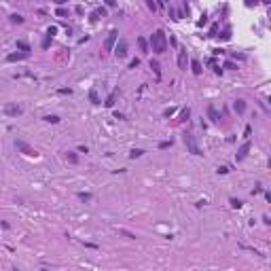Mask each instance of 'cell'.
<instances>
[{
  "mask_svg": "<svg viewBox=\"0 0 271 271\" xmlns=\"http://www.w3.org/2000/svg\"><path fill=\"white\" fill-rule=\"evenodd\" d=\"M150 47H153V51L159 53V55L167 51V36H165L163 30H157V32L150 36Z\"/></svg>",
  "mask_w": 271,
  "mask_h": 271,
  "instance_id": "cell-1",
  "label": "cell"
},
{
  "mask_svg": "<svg viewBox=\"0 0 271 271\" xmlns=\"http://www.w3.org/2000/svg\"><path fill=\"white\" fill-rule=\"evenodd\" d=\"M184 144H187V148H189V153H193V155H203L201 153V148L197 146V142H195V136L191 134V131H184Z\"/></svg>",
  "mask_w": 271,
  "mask_h": 271,
  "instance_id": "cell-2",
  "label": "cell"
},
{
  "mask_svg": "<svg viewBox=\"0 0 271 271\" xmlns=\"http://www.w3.org/2000/svg\"><path fill=\"white\" fill-rule=\"evenodd\" d=\"M15 146H17V150H21L24 155H28V157H36V150H34L28 142H24V140H15Z\"/></svg>",
  "mask_w": 271,
  "mask_h": 271,
  "instance_id": "cell-3",
  "label": "cell"
},
{
  "mask_svg": "<svg viewBox=\"0 0 271 271\" xmlns=\"http://www.w3.org/2000/svg\"><path fill=\"white\" fill-rule=\"evenodd\" d=\"M117 38H119V32H117V30H110V34H108V38H106V43H104V49H106V51H112V49H115Z\"/></svg>",
  "mask_w": 271,
  "mask_h": 271,
  "instance_id": "cell-4",
  "label": "cell"
},
{
  "mask_svg": "<svg viewBox=\"0 0 271 271\" xmlns=\"http://www.w3.org/2000/svg\"><path fill=\"white\" fill-rule=\"evenodd\" d=\"M21 112H24V108L17 106V104H7V106H5V115H7V117H19Z\"/></svg>",
  "mask_w": 271,
  "mask_h": 271,
  "instance_id": "cell-5",
  "label": "cell"
},
{
  "mask_svg": "<svg viewBox=\"0 0 271 271\" xmlns=\"http://www.w3.org/2000/svg\"><path fill=\"white\" fill-rule=\"evenodd\" d=\"M115 55H117V57H119V59H121V57H125V55H127V40H123V38H121V40H119V45H117V47H115Z\"/></svg>",
  "mask_w": 271,
  "mask_h": 271,
  "instance_id": "cell-6",
  "label": "cell"
},
{
  "mask_svg": "<svg viewBox=\"0 0 271 271\" xmlns=\"http://www.w3.org/2000/svg\"><path fill=\"white\" fill-rule=\"evenodd\" d=\"M250 146H252V144H250V140H248V142H244V144H241V148H239V150H237V155H235V161H244V159L248 157Z\"/></svg>",
  "mask_w": 271,
  "mask_h": 271,
  "instance_id": "cell-7",
  "label": "cell"
},
{
  "mask_svg": "<svg viewBox=\"0 0 271 271\" xmlns=\"http://www.w3.org/2000/svg\"><path fill=\"white\" fill-rule=\"evenodd\" d=\"M187 64H189L187 51H180V53H178V68H180V70H187Z\"/></svg>",
  "mask_w": 271,
  "mask_h": 271,
  "instance_id": "cell-8",
  "label": "cell"
},
{
  "mask_svg": "<svg viewBox=\"0 0 271 271\" xmlns=\"http://www.w3.org/2000/svg\"><path fill=\"white\" fill-rule=\"evenodd\" d=\"M30 53H11V55H7V61H19V59H26Z\"/></svg>",
  "mask_w": 271,
  "mask_h": 271,
  "instance_id": "cell-9",
  "label": "cell"
},
{
  "mask_svg": "<svg viewBox=\"0 0 271 271\" xmlns=\"http://www.w3.org/2000/svg\"><path fill=\"white\" fill-rule=\"evenodd\" d=\"M233 108H235V112H237V115H244V112H246V102H244V100H235Z\"/></svg>",
  "mask_w": 271,
  "mask_h": 271,
  "instance_id": "cell-10",
  "label": "cell"
},
{
  "mask_svg": "<svg viewBox=\"0 0 271 271\" xmlns=\"http://www.w3.org/2000/svg\"><path fill=\"white\" fill-rule=\"evenodd\" d=\"M208 117H210L214 123H218V121H220V115H218V110H216L214 106H208Z\"/></svg>",
  "mask_w": 271,
  "mask_h": 271,
  "instance_id": "cell-11",
  "label": "cell"
},
{
  "mask_svg": "<svg viewBox=\"0 0 271 271\" xmlns=\"http://www.w3.org/2000/svg\"><path fill=\"white\" fill-rule=\"evenodd\" d=\"M138 45H140V51H142V53H148V51H150V49H148V40H146L144 36L138 38Z\"/></svg>",
  "mask_w": 271,
  "mask_h": 271,
  "instance_id": "cell-12",
  "label": "cell"
},
{
  "mask_svg": "<svg viewBox=\"0 0 271 271\" xmlns=\"http://www.w3.org/2000/svg\"><path fill=\"white\" fill-rule=\"evenodd\" d=\"M17 49H21V53H30V45L26 40H17Z\"/></svg>",
  "mask_w": 271,
  "mask_h": 271,
  "instance_id": "cell-13",
  "label": "cell"
},
{
  "mask_svg": "<svg viewBox=\"0 0 271 271\" xmlns=\"http://www.w3.org/2000/svg\"><path fill=\"white\" fill-rule=\"evenodd\" d=\"M115 98H117V91H112L108 98H106V102H104V106L106 108H112V104H115Z\"/></svg>",
  "mask_w": 271,
  "mask_h": 271,
  "instance_id": "cell-14",
  "label": "cell"
},
{
  "mask_svg": "<svg viewBox=\"0 0 271 271\" xmlns=\"http://www.w3.org/2000/svg\"><path fill=\"white\" fill-rule=\"evenodd\" d=\"M43 119H45L47 123H53V125H57V123L61 121V119H59L57 115H47V117H43Z\"/></svg>",
  "mask_w": 271,
  "mask_h": 271,
  "instance_id": "cell-15",
  "label": "cell"
},
{
  "mask_svg": "<svg viewBox=\"0 0 271 271\" xmlns=\"http://www.w3.org/2000/svg\"><path fill=\"white\" fill-rule=\"evenodd\" d=\"M89 100H91V104H102L100 98H98V91H96V89H91V91H89Z\"/></svg>",
  "mask_w": 271,
  "mask_h": 271,
  "instance_id": "cell-16",
  "label": "cell"
},
{
  "mask_svg": "<svg viewBox=\"0 0 271 271\" xmlns=\"http://www.w3.org/2000/svg\"><path fill=\"white\" fill-rule=\"evenodd\" d=\"M142 155H144V150H142V148H131L129 159H138V157H142Z\"/></svg>",
  "mask_w": 271,
  "mask_h": 271,
  "instance_id": "cell-17",
  "label": "cell"
},
{
  "mask_svg": "<svg viewBox=\"0 0 271 271\" xmlns=\"http://www.w3.org/2000/svg\"><path fill=\"white\" fill-rule=\"evenodd\" d=\"M191 68H193V72H195V74H201V64H199L197 59H193V61H191Z\"/></svg>",
  "mask_w": 271,
  "mask_h": 271,
  "instance_id": "cell-18",
  "label": "cell"
},
{
  "mask_svg": "<svg viewBox=\"0 0 271 271\" xmlns=\"http://www.w3.org/2000/svg\"><path fill=\"white\" fill-rule=\"evenodd\" d=\"M150 68L155 70V74H157V76H161V66H159V61H150Z\"/></svg>",
  "mask_w": 271,
  "mask_h": 271,
  "instance_id": "cell-19",
  "label": "cell"
},
{
  "mask_svg": "<svg viewBox=\"0 0 271 271\" xmlns=\"http://www.w3.org/2000/svg\"><path fill=\"white\" fill-rule=\"evenodd\" d=\"M78 199H83V201H91L93 195H91V193H78Z\"/></svg>",
  "mask_w": 271,
  "mask_h": 271,
  "instance_id": "cell-20",
  "label": "cell"
},
{
  "mask_svg": "<svg viewBox=\"0 0 271 271\" xmlns=\"http://www.w3.org/2000/svg\"><path fill=\"white\" fill-rule=\"evenodd\" d=\"M55 34H57V26H49V30H47V36H49V38H53Z\"/></svg>",
  "mask_w": 271,
  "mask_h": 271,
  "instance_id": "cell-21",
  "label": "cell"
},
{
  "mask_svg": "<svg viewBox=\"0 0 271 271\" xmlns=\"http://www.w3.org/2000/svg\"><path fill=\"white\" fill-rule=\"evenodd\" d=\"M189 117H191V108H184V110H182V115H180V121H187Z\"/></svg>",
  "mask_w": 271,
  "mask_h": 271,
  "instance_id": "cell-22",
  "label": "cell"
},
{
  "mask_svg": "<svg viewBox=\"0 0 271 271\" xmlns=\"http://www.w3.org/2000/svg\"><path fill=\"white\" fill-rule=\"evenodd\" d=\"M11 21L13 24H24V17L21 15H11Z\"/></svg>",
  "mask_w": 271,
  "mask_h": 271,
  "instance_id": "cell-23",
  "label": "cell"
},
{
  "mask_svg": "<svg viewBox=\"0 0 271 271\" xmlns=\"http://www.w3.org/2000/svg\"><path fill=\"white\" fill-rule=\"evenodd\" d=\"M68 161H70V163H78V157H76V153H68Z\"/></svg>",
  "mask_w": 271,
  "mask_h": 271,
  "instance_id": "cell-24",
  "label": "cell"
},
{
  "mask_svg": "<svg viewBox=\"0 0 271 271\" xmlns=\"http://www.w3.org/2000/svg\"><path fill=\"white\" fill-rule=\"evenodd\" d=\"M231 206H233L235 210H239V208H241V201H239V199H235V197H231Z\"/></svg>",
  "mask_w": 271,
  "mask_h": 271,
  "instance_id": "cell-25",
  "label": "cell"
},
{
  "mask_svg": "<svg viewBox=\"0 0 271 271\" xmlns=\"http://www.w3.org/2000/svg\"><path fill=\"white\" fill-rule=\"evenodd\" d=\"M119 233H121V235H125L127 239H136V235H134V233H129V231H123V229H119Z\"/></svg>",
  "mask_w": 271,
  "mask_h": 271,
  "instance_id": "cell-26",
  "label": "cell"
},
{
  "mask_svg": "<svg viewBox=\"0 0 271 271\" xmlns=\"http://www.w3.org/2000/svg\"><path fill=\"white\" fill-rule=\"evenodd\" d=\"M138 66H140V59H138V57H134V59L129 61V68H138Z\"/></svg>",
  "mask_w": 271,
  "mask_h": 271,
  "instance_id": "cell-27",
  "label": "cell"
},
{
  "mask_svg": "<svg viewBox=\"0 0 271 271\" xmlns=\"http://www.w3.org/2000/svg\"><path fill=\"white\" fill-rule=\"evenodd\" d=\"M220 38H222V40H229V38H231V30H225V32H222V36H220Z\"/></svg>",
  "mask_w": 271,
  "mask_h": 271,
  "instance_id": "cell-28",
  "label": "cell"
},
{
  "mask_svg": "<svg viewBox=\"0 0 271 271\" xmlns=\"http://www.w3.org/2000/svg\"><path fill=\"white\" fill-rule=\"evenodd\" d=\"M176 112V108H167V110H163V117H172Z\"/></svg>",
  "mask_w": 271,
  "mask_h": 271,
  "instance_id": "cell-29",
  "label": "cell"
},
{
  "mask_svg": "<svg viewBox=\"0 0 271 271\" xmlns=\"http://www.w3.org/2000/svg\"><path fill=\"white\" fill-rule=\"evenodd\" d=\"M169 146H172V140H167V142H161V144H159V148H161V150H163V148H169Z\"/></svg>",
  "mask_w": 271,
  "mask_h": 271,
  "instance_id": "cell-30",
  "label": "cell"
},
{
  "mask_svg": "<svg viewBox=\"0 0 271 271\" xmlns=\"http://www.w3.org/2000/svg\"><path fill=\"white\" fill-rule=\"evenodd\" d=\"M146 7H148V9H150V11H157V5H155V2H153V0H148V2H146Z\"/></svg>",
  "mask_w": 271,
  "mask_h": 271,
  "instance_id": "cell-31",
  "label": "cell"
},
{
  "mask_svg": "<svg viewBox=\"0 0 271 271\" xmlns=\"http://www.w3.org/2000/svg\"><path fill=\"white\" fill-rule=\"evenodd\" d=\"M49 45H51V38H49V36H47V38H45V40H43V49H47V47H49Z\"/></svg>",
  "mask_w": 271,
  "mask_h": 271,
  "instance_id": "cell-32",
  "label": "cell"
},
{
  "mask_svg": "<svg viewBox=\"0 0 271 271\" xmlns=\"http://www.w3.org/2000/svg\"><path fill=\"white\" fill-rule=\"evenodd\" d=\"M225 68H229V70H235V68H237V66H235V64H233V61H227V64H225Z\"/></svg>",
  "mask_w": 271,
  "mask_h": 271,
  "instance_id": "cell-33",
  "label": "cell"
},
{
  "mask_svg": "<svg viewBox=\"0 0 271 271\" xmlns=\"http://www.w3.org/2000/svg\"><path fill=\"white\" fill-rule=\"evenodd\" d=\"M96 15H98V17H100V15L104 17V15H106V11H104V9H98V11H96Z\"/></svg>",
  "mask_w": 271,
  "mask_h": 271,
  "instance_id": "cell-34",
  "label": "cell"
},
{
  "mask_svg": "<svg viewBox=\"0 0 271 271\" xmlns=\"http://www.w3.org/2000/svg\"><path fill=\"white\" fill-rule=\"evenodd\" d=\"M250 134H252V127H250V125H248V127H246V131H244V136H246V138H248V136H250Z\"/></svg>",
  "mask_w": 271,
  "mask_h": 271,
  "instance_id": "cell-35",
  "label": "cell"
},
{
  "mask_svg": "<svg viewBox=\"0 0 271 271\" xmlns=\"http://www.w3.org/2000/svg\"><path fill=\"white\" fill-rule=\"evenodd\" d=\"M216 172H218V174H227V172H229V169H227V167H225V165H222V167H218V169H216Z\"/></svg>",
  "mask_w": 271,
  "mask_h": 271,
  "instance_id": "cell-36",
  "label": "cell"
},
{
  "mask_svg": "<svg viewBox=\"0 0 271 271\" xmlns=\"http://www.w3.org/2000/svg\"><path fill=\"white\" fill-rule=\"evenodd\" d=\"M13 271H21V269H17V267H15V269H13Z\"/></svg>",
  "mask_w": 271,
  "mask_h": 271,
  "instance_id": "cell-37",
  "label": "cell"
},
{
  "mask_svg": "<svg viewBox=\"0 0 271 271\" xmlns=\"http://www.w3.org/2000/svg\"><path fill=\"white\" fill-rule=\"evenodd\" d=\"M40 271H49V269H40Z\"/></svg>",
  "mask_w": 271,
  "mask_h": 271,
  "instance_id": "cell-38",
  "label": "cell"
}]
</instances>
